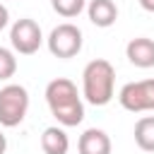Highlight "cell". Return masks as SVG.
Listing matches in <instances>:
<instances>
[{"mask_svg": "<svg viewBox=\"0 0 154 154\" xmlns=\"http://www.w3.org/2000/svg\"><path fill=\"white\" fill-rule=\"evenodd\" d=\"M10 43H12V48H14L17 53H22V55H34V53L41 48V43H43L41 26H38L34 19H29V17L17 19V22L12 24V29H10Z\"/></svg>", "mask_w": 154, "mask_h": 154, "instance_id": "cell-6", "label": "cell"}, {"mask_svg": "<svg viewBox=\"0 0 154 154\" xmlns=\"http://www.w3.org/2000/svg\"><path fill=\"white\" fill-rule=\"evenodd\" d=\"M140 5H142V10H147V12H154V0H140Z\"/></svg>", "mask_w": 154, "mask_h": 154, "instance_id": "cell-15", "label": "cell"}, {"mask_svg": "<svg viewBox=\"0 0 154 154\" xmlns=\"http://www.w3.org/2000/svg\"><path fill=\"white\" fill-rule=\"evenodd\" d=\"M5 149H7V140H5V135L0 132V154H5Z\"/></svg>", "mask_w": 154, "mask_h": 154, "instance_id": "cell-16", "label": "cell"}, {"mask_svg": "<svg viewBox=\"0 0 154 154\" xmlns=\"http://www.w3.org/2000/svg\"><path fill=\"white\" fill-rule=\"evenodd\" d=\"M125 55L135 67H154V41L147 36H137L125 46Z\"/></svg>", "mask_w": 154, "mask_h": 154, "instance_id": "cell-7", "label": "cell"}, {"mask_svg": "<svg viewBox=\"0 0 154 154\" xmlns=\"http://www.w3.org/2000/svg\"><path fill=\"white\" fill-rule=\"evenodd\" d=\"M87 14H89V22L94 26L108 29L118 19V7H116L113 0H91L89 7H87Z\"/></svg>", "mask_w": 154, "mask_h": 154, "instance_id": "cell-9", "label": "cell"}, {"mask_svg": "<svg viewBox=\"0 0 154 154\" xmlns=\"http://www.w3.org/2000/svg\"><path fill=\"white\" fill-rule=\"evenodd\" d=\"M7 24H10V12H7V7L0 2V31H2Z\"/></svg>", "mask_w": 154, "mask_h": 154, "instance_id": "cell-14", "label": "cell"}, {"mask_svg": "<svg viewBox=\"0 0 154 154\" xmlns=\"http://www.w3.org/2000/svg\"><path fill=\"white\" fill-rule=\"evenodd\" d=\"M14 72H17V58H14V53L0 46V82L10 79Z\"/></svg>", "mask_w": 154, "mask_h": 154, "instance_id": "cell-13", "label": "cell"}, {"mask_svg": "<svg viewBox=\"0 0 154 154\" xmlns=\"http://www.w3.org/2000/svg\"><path fill=\"white\" fill-rule=\"evenodd\" d=\"M29 111V91L22 84H5L0 89V125L14 128Z\"/></svg>", "mask_w": 154, "mask_h": 154, "instance_id": "cell-3", "label": "cell"}, {"mask_svg": "<svg viewBox=\"0 0 154 154\" xmlns=\"http://www.w3.org/2000/svg\"><path fill=\"white\" fill-rule=\"evenodd\" d=\"M118 101L130 113L154 111V79H140V82L123 84V89L118 94Z\"/></svg>", "mask_w": 154, "mask_h": 154, "instance_id": "cell-5", "label": "cell"}, {"mask_svg": "<svg viewBox=\"0 0 154 154\" xmlns=\"http://www.w3.org/2000/svg\"><path fill=\"white\" fill-rule=\"evenodd\" d=\"M48 51L55 55V58H75L79 51H82V31L79 26H75L72 22H63L58 24L51 34H48Z\"/></svg>", "mask_w": 154, "mask_h": 154, "instance_id": "cell-4", "label": "cell"}, {"mask_svg": "<svg viewBox=\"0 0 154 154\" xmlns=\"http://www.w3.org/2000/svg\"><path fill=\"white\" fill-rule=\"evenodd\" d=\"M51 5H53V10H55L60 17L72 19V17H77V14L84 10L87 0H51Z\"/></svg>", "mask_w": 154, "mask_h": 154, "instance_id": "cell-12", "label": "cell"}, {"mask_svg": "<svg viewBox=\"0 0 154 154\" xmlns=\"http://www.w3.org/2000/svg\"><path fill=\"white\" fill-rule=\"evenodd\" d=\"M135 142L142 152H154V116H142L135 123Z\"/></svg>", "mask_w": 154, "mask_h": 154, "instance_id": "cell-11", "label": "cell"}, {"mask_svg": "<svg viewBox=\"0 0 154 154\" xmlns=\"http://www.w3.org/2000/svg\"><path fill=\"white\" fill-rule=\"evenodd\" d=\"M46 103L53 113V118L65 125V128H72V125H79L82 118H84V103H82V96L75 87L72 79L67 77H58L53 82H48L46 87Z\"/></svg>", "mask_w": 154, "mask_h": 154, "instance_id": "cell-1", "label": "cell"}, {"mask_svg": "<svg viewBox=\"0 0 154 154\" xmlns=\"http://www.w3.org/2000/svg\"><path fill=\"white\" fill-rule=\"evenodd\" d=\"M77 149L79 154H111V137L99 128H89L79 135Z\"/></svg>", "mask_w": 154, "mask_h": 154, "instance_id": "cell-8", "label": "cell"}, {"mask_svg": "<svg viewBox=\"0 0 154 154\" xmlns=\"http://www.w3.org/2000/svg\"><path fill=\"white\" fill-rule=\"evenodd\" d=\"M41 149H43V154H67V149H70L67 132L58 125L46 128L41 135Z\"/></svg>", "mask_w": 154, "mask_h": 154, "instance_id": "cell-10", "label": "cell"}, {"mask_svg": "<svg viewBox=\"0 0 154 154\" xmlns=\"http://www.w3.org/2000/svg\"><path fill=\"white\" fill-rule=\"evenodd\" d=\"M116 91V70L108 60L96 58L82 72V96L91 106H106Z\"/></svg>", "mask_w": 154, "mask_h": 154, "instance_id": "cell-2", "label": "cell"}]
</instances>
